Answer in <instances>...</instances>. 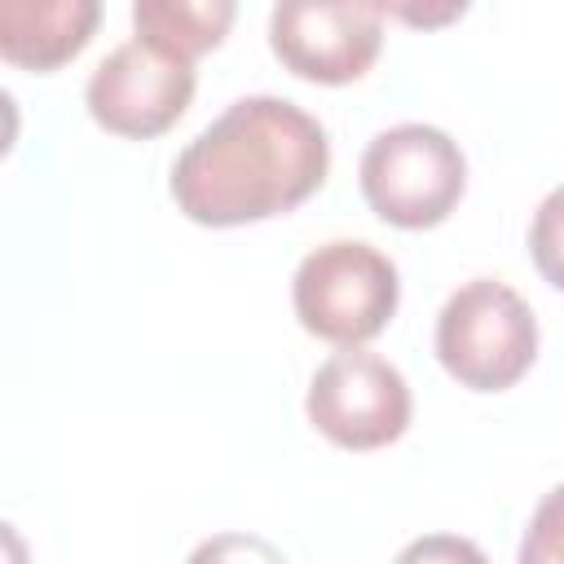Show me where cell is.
I'll return each mask as SVG.
<instances>
[{
    "label": "cell",
    "mask_w": 564,
    "mask_h": 564,
    "mask_svg": "<svg viewBox=\"0 0 564 564\" xmlns=\"http://www.w3.org/2000/svg\"><path fill=\"white\" fill-rule=\"evenodd\" d=\"M330 172L326 128L295 101L251 93L229 101L176 159L172 203L207 229L256 225L308 203Z\"/></svg>",
    "instance_id": "obj_1"
},
{
    "label": "cell",
    "mask_w": 564,
    "mask_h": 564,
    "mask_svg": "<svg viewBox=\"0 0 564 564\" xmlns=\"http://www.w3.org/2000/svg\"><path fill=\"white\" fill-rule=\"evenodd\" d=\"M436 361L458 388L507 392L538 361V317L502 278H471L436 313Z\"/></svg>",
    "instance_id": "obj_2"
},
{
    "label": "cell",
    "mask_w": 564,
    "mask_h": 564,
    "mask_svg": "<svg viewBox=\"0 0 564 564\" xmlns=\"http://www.w3.org/2000/svg\"><path fill=\"white\" fill-rule=\"evenodd\" d=\"M397 304H401L397 264L361 238L317 242L295 264L291 278V308L300 326L339 348H361L375 335H383Z\"/></svg>",
    "instance_id": "obj_3"
},
{
    "label": "cell",
    "mask_w": 564,
    "mask_h": 564,
    "mask_svg": "<svg viewBox=\"0 0 564 564\" xmlns=\"http://www.w3.org/2000/svg\"><path fill=\"white\" fill-rule=\"evenodd\" d=\"M361 194L383 225L432 229L449 220L467 189V159L436 123H392L370 137L357 163Z\"/></svg>",
    "instance_id": "obj_4"
},
{
    "label": "cell",
    "mask_w": 564,
    "mask_h": 564,
    "mask_svg": "<svg viewBox=\"0 0 564 564\" xmlns=\"http://www.w3.org/2000/svg\"><path fill=\"white\" fill-rule=\"evenodd\" d=\"M304 414L330 445L361 454L405 436L414 397L388 357L370 348H339L313 370Z\"/></svg>",
    "instance_id": "obj_5"
},
{
    "label": "cell",
    "mask_w": 564,
    "mask_h": 564,
    "mask_svg": "<svg viewBox=\"0 0 564 564\" xmlns=\"http://www.w3.org/2000/svg\"><path fill=\"white\" fill-rule=\"evenodd\" d=\"M194 88V62L132 35L93 66L84 106L97 128L128 141H150L189 110Z\"/></svg>",
    "instance_id": "obj_6"
},
{
    "label": "cell",
    "mask_w": 564,
    "mask_h": 564,
    "mask_svg": "<svg viewBox=\"0 0 564 564\" xmlns=\"http://www.w3.org/2000/svg\"><path fill=\"white\" fill-rule=\"evenodd\" d=\"M269 48L308 84H352L383 48V4L282 0L269 9Z\"/></svg>",
    "instance_id": "obj_7"
},
{
    "label": "cell",
    "mask_w": 564,
    "mask_h": 564,
    "mask_svg": "<svg viewBox=\"0 0 564 564\" xmlns=\"http://www.w3.org/2000/svg\"><path fill=\"white\" fill-rule=\"evenodd\" d=\"M101 22L97 0H4L0 57L26 70H57L84 53Z\"/></svg>",
    "instance_id": "obj_8"
},
{
    "label": "cell",
    "mask_w": 564,
    "mask_h": 564,
    "mask_svg": "<svg viewBox=\"0 0 564 564\" xmlns=\"http://www.w3.org/2000/svg\"><path fill=\"white\" fill-rule=\"evenodd\" d=\"M238 18L234 0H137L132 31L185 62L212 53Z\"/></svg>",
    "instance_id": "obj_9"
},
{
    "label": "cell",
    "mask_w": 564,
    "mask_h": 564,
    "mask_svg": "<svg viewBox=\"0 0 564 564\" xmlns=\"http://www.w3.org/2000/svg\"><path fill=\"white\" fill-rule=\"evenodd\" d=\"M529 260H533V269L555 291H564V185L546 189V198L533 207V220H529Z\"/></svg>",
    "instance_id": "obj_10"
},
{
    "label": "cell",
    "mask_w": 564,
    "mask_h": 564,
    "mask_svg": "<svg viewBox=\"0 0 564 564\" xmlns=\"http://www.w3.org/2000/svg\"><path fill=\"white\" fill-rule=\"evenodd\" d=\"M516 564H564V485L546 489L542 502L533 507L520 533Z\"/></svg>",
    "instance_id": "obj_11"
},
{
    "label": "cell",
    "mask_w": 564,
    "mask_h": 564,
    "mask_svg": "<svg viewBox=\"0 0 564 564\" xmlns=\"http://www.w3.org/2000/svg\"><path fill=\"white\" fill-rule=\"evenodd\" d=\"M185 564H286V555L260 538V533H242V529H225V533H212L203 538Z\"/></svg>",
    "instance_id": "obj_12"
},
{
    "label": "cell",
    "mask_w": 564,
    "mask_h": 564,
    "mask_svg": "<svg viewBox=\"0 0 564 564\" xmlns=\"http://www.w3.org/2000/svg\"><path fill=\"white\" fill-rule=\"evenodd\" d=\"M392 564H489V555L463 533H423L410 538Z\"/></svg>",
    "instance_id": "obj_13"
},
{
    "label": "cell",
    "mask_w": 564,
    "mask_h": 564,
    "mask_svg": "<svg viewBox=\"0 0 564 564\" xmlns=\"http://www.w3.org/2000/svg\"><path fill=\"white\" fill-rule=\"evenodd\" d=\"M397 18H405V22H423V26H432V22H449V18H463V4H445V9H392Z\"/></svg>",
    "instance_id": "obj_14"
}]
</instances>
